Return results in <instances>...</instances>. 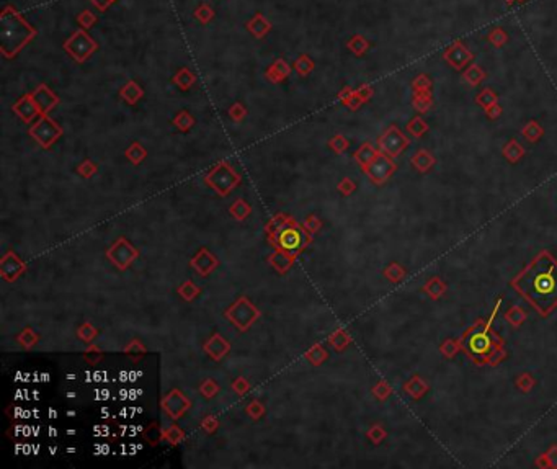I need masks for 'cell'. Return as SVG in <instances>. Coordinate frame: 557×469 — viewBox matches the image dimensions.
Returning a JSON list of instances; mask_svg holds the SVG:
<instances>
[{
	"mask_svg": "<svg viewBox=\"0 0 557 469\" xmlns=\"http://www.w3.org/2000/svg\"><path fill=\"white\" fill-rule=\"evenodd\" d=\"M488 345V340L485 339L484 335H474L471 340H469V350L472 351V353H481L487 348Z\"/></svg>",
	"mask_w": 557,
	"mask_h": 469,
	"instance_id": "9c48e42d",
	"label": "cell"
},
{
	"mask_svg": "<svg viewBox=\"0 0 557 469\" xmlns=\"http://www.w3.org/2000/svg\"><path fill=\"white\" fill-rule=\"evenodd\" d=\"M409 141L397 128H389V131L381 138V149L390 155H397L407 148Z\"/></svg>",
	"mask_w": 557,
	"mask_h": 469,
	"instance_id": "7a4b0ae2",
	"label": "cell"
},
{
	"mask_svg": "<svg viewBox=\"0 0 557 469\" xmlns=\"http://www.w3.org/2000/svg\"><path fill=\"white\" fill-rule=\"evenodd\" d=\"M464 79H466L471 85H477L485 79V72H484L479 66H469L466 72H464Z\"/></svg>",
	"mask_w": 557,
	"mask_h": 469,
	"instance_id": "8992f818",
	"label": "cell"
},
{
	"mask_svg": "<svg viewBox=\"0 0 557 469\" xmlns=\"http://www.w3.org/2000/svg\"><path fill=\"white\" fill-rule=\"evenodd\" d=\"M488 41H490L493 46H503L508 41V35L502 28H495V30H492L490 35H488Z\"/></svg>",
	"mask_w": 557,
	"mask_h": 469,
	"instance_id": "8fae6325",
	"label": "cell"
},
{
	"mask_svg": "<svg viewBox=\"0 0 557 469\" xmlns=\"http://www.w3.org/2000/svg\"><path fill=\"white\" fill-rule=\"evenodd\" d=\"M410 162H412L415 167L420 170V172H425V170H428L435 164V159L432 157V154L427 152V150H418Z\"/></svg>",
	"mask_w": 557,
	"mask_h": 469,
	"instance_id": "5b68a950",
	"label": "cell"
},
{
	"mask_svg": "<svg viewBox=\"0 0 557 469\" xmlns=\"http://www.w3.org/2000/svg\"><path fill=\"white\" fill-rule=\"evenodd\" d=\"M523 136H525L528 141H533V143H534L537 138H541L542 136V129L534 123V121H533V123L525 126V129H523Z\"/></svg>",
	"mask_w": 557,
	"mask_h": 469,
	"instance_id": "30bf717a",
	"label": "cell"
},
{
	"mask_svg": "<svg viewBox=\"0 0 557 469\" xmlns=\"http://www.w3.org/2000/svg\"><path fill=\"white\" fill-rule=\"evenodd\" d=\"M472 59V52L462 45L461 41H456L451 48H448L444 52V61L451 64L454 69H461Z\"/></svg>",
	"mask_w": 557,
	"mask_h": 469,
	"instance_id": "3957f363",
	"label": "cell"
},
{
	"mask_svg": "<svg viewBox=\"0 0 557 469\" xmlns=\"http://www.w3.org/2000/svg\"><path fill=\"white\" fill-rule=\"evenodd\" d=\"M394 169H395L394 164L390 162L389 159H386L381 155V157L373 160V165H371V169H369V173L376 182H383V180H386L390 173L394 172Z\"/></svg>",
	"mask_w": 557,
	"mask_h": 469,
	"instance_id": "277c9868",
	"label": "cell"
},
{
	"mask_svg": "<svg viewBox=\"0 0 557 469\" xmlns=\"http://www.w3.org/2000/svg\"><path fill=\"white\" fill-rule=\"evenodd\" d=\"M413 103H415V108L423 111V110H428L430 108V103H432V101H430V99L425 100V92H418V95L415 97Z\"/></svg>",
	"mask_w": 557,
	"mask_h": 469,
	"instance_id": "5bb4252c",
	"label": "cell"
},
{
	"mask_svg": "<svg viewBox=\"0 0 557 469\" xmlns=\"http://www.w3.org/2000/svg\"><path fill=\"white\" fill-rule=\"evenodd\" d=\"M516 290L542 314L557 304V262L542 253L515 281Z\"/></svg>",
	"mask_w": 557,
	"mask_h": 469,
	"instance_id": "6da1fadb",
	"label": "cell"
},
{
	"mask_svg": "<svg viewBox=\"0 0 557 469\" xmlns=\"http://www.w3.org/2000/svg\"><path fill=\"white\" fill-rule=\"evenodd\" d=\"M407 129H409L413 136H422V134L425 133V131L428 129V126H427V123H425V121H423L422 118H413V120L407 124Z\"/></svg>",
	"mask_w": 557,
	"mask_h": 469,
	"instance_id": "7c38bea8",
	"label": "cell"
},
{
	"mask_svg": "<svg viewBox=\"0 0 557 469\" xmlns=\"http://www.w3.org/2000/svg\"><path fill=\"white\" fill-rule=\"evenodd\" d=\"M487 110V116L488 118H492V120H495L498 115H500V106H498L497 103L495 105H492V106H488V108H485Z\"/></svg>",
	"mask_w": 557,
	"mask_h": 469,
	"instance_id": "9a60e30c",
	"label": "cell"
},
{
	"mask_svg": "<svg viewBox=\"0 0 557 469\" xmlns=\"http://www.w3.org/2000/svg\"><path fill=\"white\" fill-rule=\"evenodd\" d=\"M430 87H432V80H430L427 75H418L417 79L413 80V89L418 92H427Z\"/></svg>",
	"mask_w": 557,
	"mask_h": 469,
	"instance_id": "4fadbf2b",
	"label": "cell"
},
{
	"mask_svg": "<svg viewBox=\"0 0 557 469\" xmlns=\"http://www.w3.org/2000/svg\"><path fill=\"white\" fill-rule=\"evenodd\" d=\"M503 154H505V157L510 160V162H516V160L521 159L525 150H523V148L516 141H510V143L505 146V149H503Z\"/></svg>",
	"mask_w": 557,
	"mask_h": 469,
	"instance_id": "52a82bcc",
	"label": "cell"
},
{
	"mask_svg": "<svg viewBox=\"0 0 557 469\" xmlns=\"http://www.w3.org/2000/svg\"><path fill=\"white\" fill-rule=\"evenodd\" d=\"M513 2H515V0H507V3H513Z\"/></svg>",
	"mask_w": 557,
	"mask_h": 469,
	"instance_id": "2e32d148",
	"label": "cell"
},
{
	"mask_svg": "<svg viewBox=\"0 0 557 469\" xmlns=\"http://www.w3.org/2000/svg\"><path fill=\"white\" fill-rule=\"evenodd\" d=\"M476 101L479 105H482L484 108H488V106L497 103V95H495V92H492L490 89H485L476 97Z\"/></svg>",
	"mask_w": 557,
	"mask_h": 469,
	"instance_id": "ba28073f",
	"label": "cell"
}]
</instances>
